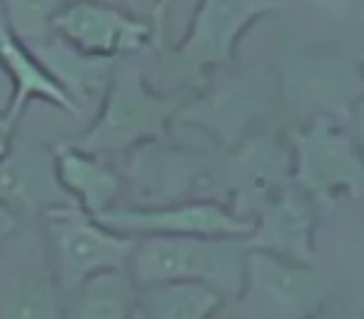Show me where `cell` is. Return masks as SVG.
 <instances>
[{"mask_svg":"<svg viewBox=\"0 0 364 319\" xmlns=\"http://www.w3.org/2000/svg\"><path fill=\"white\" fill-rule=\"evenodd\" d=\"M180 107L177 97L160 95L147 85L137 63H117L95 120L70 142L92 155H127L140 145L170 137Z\"/></svg>","mask_w":364,"mask_h":319,"instance_id":"6da1fadb","label":"cell"},{"mask_svg":"<svg viewBox=\"0 0 364 319\" xmlns=\"http://www.w3.org/2000/svg\"><path fill=\"white\" fill-rule=\"evenodd\" d=\"M247 249L245 237L145 234L137 237L127 269L137 287L167 279H200L218 287L230 302L242 289Z\"/></svg>","mask_w":364,"mask_h":319,"instance_id":"7a4b0ae2","label":"cell"},{"mask_svg":"<svg viewBox=\"0 0 364 319\" xmlns=\"http://www.w3.org/2000/svg\"><path fill=\"white\" fill-rule=\"evenodd\" d=\"M279 6L282 0H200L188 33L162 55V70L203 90L210 70L230 65L245 33Z\"/></svg>","mask_w":364,"mask_h":319,"instance_id":"3957f363","label":"cell"},{"mask_svg":"<svg viewBox=\"0 0 364 319\" xmlns=\"http://www.w3.org/2000/svg\"><path fill=\"white\" fill-rule=\"evenodd\" d=\"M43 220L53 267L65 294L90 274L130 264L137 237L107 227L77 202L53 205L43 212Z\"/></svg>","mask_w":364,"mask_h":319,"instance_id":"277c9868","label":"cell"},{"mask_svg":"<svg viewBox=\"0 0 364 319\" xmlns=\"http://www.w3.org/2000/svg\"><path fill=\"white\" fill-rule=\"evenodd\" d=\"M327 287L312 264L292 262L262 249H247L245 282L220 314L250 319H299L314 314Z\"/></svg>","mask_w":364,"mask_h":319,"instance_id":"5b68a950","label":"cell"},{"mask_svg":"<svg viewBox=\"0 0 364 319\" xmlns=\"http://www.w3.org/2000/svg\"><path fill=\"white\" fill-rule=\"evenodd\" d=\"M63 302L48 239L23 227L0 239V319H55L65 314Z\"/></svg>","mask_w":364,"mask_h":319,"instance_id":"8992f818","label":"cell"},{"mask_svg":"<svg viewBox=\"0 0 364 319\" xmlns=\"http://www.w3.org/2000/svg\"><path fill=\"white\" fill-rule=\"evenodd\" d=\"M292 183L317 205L334 202L339 193L364 190V152L349 135L319 117L292 132Z\"/></svg>","mask_w":364,"mask_h":319,"instance_id":"52a82bcc","label":"cell"},{"mask_svg":"<svg viewBox=\"0 0 364 319\" xmlns=\"http://www.w3.org/2000/svg\"><path fill=\"white\" fill-rule=\"evenodd\" d=\"M107 227L130 237L145 234H205V237H247L255 227L252 217L235 212L215 198L180 200V202L137 207L115 205L100 215Z\"/></svg>","mask_w":364,"mask_h":319,"instance_id":"ba28073f","label":"cell"},{"mask_svg":"<svg viewBox=\"0 0 364 319\" xmlns=\"http://www.w3.org/2000/svg\"><path fill=\"white\" fill-rule=\"evenodd\" d=\"M125 185L130 193V205L137 207H157L188 200L195 188H200L213 157L193 147L170 145V137L140 145L127 152Z\"/></svg>","mask_w":364,"mask_h":319,"instance_id":"9c48e42d","label":"cell"},{"mask_svg":"<svg viewBox=\"0 0 364 319\" xmlns=\"http://www.w3.org/2000/svg\"><path fill=\"white\" fill-rule=\"evenodd\" d=\"M284 178H292V155L269 135H257L237 142L223 163H213L200 185H213L218 198L230 200V207L245 215V205H257L259 210L274 198Z\"/></svg>","mask_w":364,"mask_h":319,"instance_id":"30bf717a","label":"cell"},{"mask_svg":"<svg viewBox=\"0 0 364 319\" xmlns=\"http://www.w3.org/2000/svg\"><path fill=\"white\" fill-rule=\"evenodd\" d=\"M53 31L73 48L97 58H127L152 43L155 28L105 0H68Z\"/></svg>","mask_w":364,"mask_h":319,"instance_id":"8fae6325","label":"cell"},{"mask_svg":"<svg viewBox=\"0 0 364 319\" xmlns=\"http://www.w3.org/2000/svg\"><path fill=\"white\" fill-rule=\"evenodd\" d=\"M0 200L18 215L31 217L53 205L75 202L60 185L55 173V155L13 137L6 155H0Z\"/></svg>","mask_w":364,"mask_h":319,"instance_id":"7c38bea8","label":"cell"},{"mask_svg":"<svg viewBox=\"0 0 364 319\" xmlns=\"http://www.w3.org/2000/svg\"><path fill=\"white\" fill-rule=\"evenodd\" d=\"M314 217L317 202L304 190L297 185L282 188L257 210L255 227L245 237V244L292 262L314 264Z\"/></svg>","mask_w":364,"mask_h":319,"instance_id":"4fadbf2b","label":"cell"},{"mask_svg":"<svg viewBox=\"0 0 364 319\" xmlns=\"http://www.w3.org/2000/svg\"><path fill=\"white\" fill-rule=\"evenodd\" d=\"M203 97L182 105L175 122H188L210 130L225 147L242 140L245 127L257 115L262 95L257 77H223L218 85L203 87Z\"/></svg>","mask_w":364,"mask_h":319,"instance_id":"5bb4252c","label":"cell"},{"mask_svg":"<svg viewBox=\"0 0 364 319\" xmlns=\"http://www.w3.org/2000/svg\"><path fill=\"white\" fill-rule=\"evenodd\" d=\"M0 63L13 82V102L8 112L16 122H21L31 100H46L65 110L68 115L80 117V110L65 92V87L53 77V72L38 58V53L11 31L3 11H0Z\"/></svg>","mask_w":364,"mask_h":319,"instance_id":"9a60e30c","label":"cell"},{"mask_svg":"<svg viewBox=\"0 0 364 319\" xmlns=\"http://www.w3.org/2000/svg\"><path fill=\"white\" fill-rule=\"evenodd\" d=\"M55 173L60 185L85 212L100 217L117 205L125 190V178L115 165L102 155H92L73 142H60L53 147Z\"/></svg>","mask_w":364,"mask_h":319,"instance_id":"2e32d148","label":"cell"},{"mask_svg":"<svg viewBox=\"0 0 364 319\" xmlns=\"http://www.w3.org/2000/svg\"><path fill=\"white\" fill-rule=\"evenodd\" d=\"M31 48L46 63V67L53 72V77L65 87V92L73 97L80 115L85 107L95 105V102L100 107L107 85L112 80V72H115L120 60L87 55V53L77 50V48H73L70 43H65L58 36Z\"/></svg>","mask_w":364,"mask_h":319,"instance_id":"e0dca14e","label":"cell"},{"mask_svg":"<svg viewBox=\"0 0 364 319\" xmlns=\"http://www.w3.org/2000/svg\"><path fill=\"white\" fill-rule=\"evenodd\" d=\"M137 294L140 287L127 267L102 269L65 294V317L132 319L137 317Z\"/></svg>","mask_w":364,"mask_h":319,"instance_id":"ac0fdd59","label":"cell"},{"mask_svg":"<svg viewBox=\"0 0 364 319\" xmlns=\"http://www.w3.org/2000/svg\"><path fill=\"white\" fill-rule=\"evenodd\" d=\"M228 304L218 287L200 279H167L140 284L137 317L142 319H208Z\"/></svg>","mask_w":364,"mask_h":319,"instance_id":"d6986e66","label":"cell"},{"mask_svg":"<svg viewBox=\"0 0 364 319\" xmlns=\"http://www.w3.org/2000/svg\"><path fill=\"white\" fill-rule=\"evenodd\" d=\"M68 0H0L6 23L21 40L38 45L55 36L53 23Z\"/></svg>","mask_w":364,"mask_h":319,"instance_id":"ffe728a7","label":"cell"},{"mask_svg":"<svg viewBox=\"0 0 364 319\" xmlns=\"http://www.w3.org/2000/svg\"><path fill=\"white\" fill-rule=\"evenodd\" d=\"M16 132H18V122L13 120L8 110H0V155H6L8 152Z\"/></svg>","mask_w":364,"mask_h":319,"instance_id":"44dd1931","label":"cell"},{"mask_svg":"<svg viewBox=\"0 0 364 319\" xmlns=\"http://www.w3.org/2000/svg\"><path fill=\"white\" fill-rule=\"evenodd\" d=\"M18 227H21V217H18V215L13 212L3 200H0V239L8 237V234H13Z\"/></svg>","mask_w":364,"mask_h":319,"instance_id":"7402d4cb","label":"cell"},{"mask_svg":"<svg viewBox=\"0 0 364 319\" xmlns=\"http://www.w3.org/2000/svg\"><path fill=\"white\" fill-rule=\"evenodd\" d=\"M11 102H13V82L8 77L3 63H0V110H11Z\"/></svg>","mask_w":364,"mask_h":319,"instance_id":"603a6c76","label":"cell"},{"mask_svg":"<svg viewBox=\"0 0 364 319\" xmlns=\"http://www.w3.org/2000/svg\"><path fill=\"white\" fill-rule=\"evenodd\" d=\"M357 140H359V150L364 152V100L357 107Z\"/></svg>","mask_w":364,"mask_h":319,"instance_id":"cb8c5ba5","label":"cell"},{"mask_svg":"<svg viewBox=\"0 0 364 319\" xmlns=\"http://www.w3.org/2000/svg\"><path fill=\"white\" fill-rule=\"evenodd\" d=\"M125 3H130V6H137V0H125Z\"/></svg>","mask_w":364,"mask_h":319,"instance_id":"d4e9b609","label":"cell"}]
</instances>
